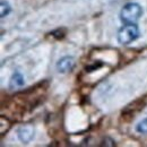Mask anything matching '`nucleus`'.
<instances>
[{
  "label": "nucleus",
  "instance_id": "obj_4",
  "mask_svg": "<svg viewBox=\"0 0 147 147\" xmlns=\"http://www.w3.org/2000/svg\"><path fill=\"white\" fill-rule=\"evenodd\" d=\"M74 66H75V59L71 55H65L60 58L55 63L57 71L59 74H66L74 68Z\"/></svg>",
  "mask_w": 147,
  "mask_h": 147
},
{
  "label": "nucleus",
  "instance_id": "obj_6",
  "mask_svg": "<svg viewBox=\"0 0 147 147\" xmlns=\"http://www.w3.org/2000/svg\"><path fill=\"white\" fill-rule=\"evenodd\" d=\"M11 5L9 3V1L7 0H1V3H0V15H1V18H5L7 17L10 13H11Z\"/></svg>",
  "mask_w": 147,
  "mask_h": 147
},
{
  "label": "nucleus",
  "instance_id": "obj_7",
  "mask_svg": "<svg viewBox=\"0 0 147 147\" xmlns=\"http://www.w3.org/2000/svg\"><path fill=\"white\" fill-rule=\"evenodd\" d=\"M136 131H137L138 134L147 135V118L143 119L142 121H139V122L136 125Z\"/></svg>",
  "mask_w": 147,
  "mask_h": 147
},
{
  "label": "nucleus",
  "instance_id": "obj_2",
  "mask_svg": "<svg viewBox=\"0 0 147 147\" xmlns=\"http://www.w3.org/2000/svg\"><path fill=\"white\" fill-rule=\"evenodd\" d=\"M139 36H140V31L136 24H126L119 30L117 38L120 44L127 45L136 41Z\"/></svg>",
  "mask_w": 147,
  "mask_h": 147
},
{
  "label": "nucleus",
  "instance_id": "obj_3",
  "mask_svg": "<svg viewBox=\"0 0 147 147\" xmlns=\"http://www.w3.org/2000/svg\"><path fill=\"white\" fill-rule=\"evenodd\" d=\"M17 137L23 144H28L31 143L34 137H35V130L32 126L30 125H25L19 127L17 130Z\"/></svg>",
  "mask_w": 147,
  "mask_h": 147
},
{
  "label": "nucleus",
  "instance_id": "obj_5",
  "mask_svg": "<svg viewBox=\"0 0 147 147\" xmlns=\"http://www.w3.org/2000/svg\"><path fill=\"white\" fill-rule=\"evenodd\" d=\"M24 85H25V78H24L23 74L20 73L19 70H16L10 77L9 87L11 90H18V88H22Z\"/></svg>",
  "mask_w": 147,
  "mask_h": 147
},
{
  "label": "nucleus",
  "instance_id": "obj_1",
  "mask_svg": "<svg viewBox=\"0 0 147 147\" xmlns=\"http://www.w3.org/2000/svg\"><path fill=\"white\" fill-rule=\"evenodd\" d=\"M144 14L143 7L137 2H129L120 10V20L125 24H136Z\"/></svg>",
  "mask_w": 147,
  "mask_h": 147
},
{
  "label": "nucleus",
  "instance_id": "obj_8",
  "mask_svg": "<svg viewBox=\"0 0 147 147\" xmlns=\"http://www.w3.org/2000/svg\"><path fill=\"white\" fill-rule=\"evenodd\" d=\"M102 67V63H93L91 66H87L86 67V71H88V73H92L94 70H96V69H98V68H101Z\"/></svg>",
  "mask_w": 147,
  "mask_h": 147
}]
</instances>
